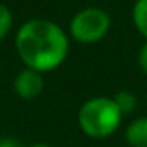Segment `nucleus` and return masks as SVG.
<instances>
[{
  "label": "nucleus",
  "mask_w": 147,
  "mask_h": 147,
  "mask_svg": "<svg viewBox=\"0 0 147 147\" xmlns=\"http://www.w3.org/2000/svg\"><path fill=\"white\" fill-rule=\"evenodd\" d=\"M14 47L24 67L49 73L64 64L69 54V35L50 19H28L16 33Z\"/></svg>",
  "instance_id": "nucleus-1"
},
{
  "label": "nucleus",
  "mask_w": 147,
  "mask_h": 147,
  "mask_svg": "<svg viewBox=\"0 0 147 147\" xmlns=\"http://www.w3.org/2000/svg\"><path fill=\"white\" fill-rule=\"evenodd\" d=\"M123 114L113 97H92L78 109V126L90 138H107L121 125Z\"/></svg>",
  "instance_id": "nucleus-2"
},
{
  "label": "nucleus",
  "mask_w": 147,
  "mask_h": 147,
  "mask_svg": "<svg viewBox=\"0 0 147 147\" xmlns=\"http://www.w3.org/2000/svg\"><path fill=\"white\" fill-rule=\"evenodd\" d=\"M111 30V16L95 5L83 7L69 21V36L83 45L97 43L107 36Z\"/></svg>",
  "instance_id": "nucleus-3"
},
{
  "label": "nucleus",
  "mask_w": 147,
  "mask_h": 147,
  "mask_svg": "<svg viewBox=\"0 0 147 147\" xmlns=\"http://www.w3.org/2000/svg\"><path fill=\"white\" fill-rule=\"evenodd\" d=\"M45 88V80L43 75L35 69L24 67L21 69L16 78H14V92L19 99L23 100H31L36 99Z\"/></svg>",
  "instance_id": "nucleus-4"
},
{
  "label": "nucleus",
  "mask_w": 147,
  "mask_h": 147,
  "mask_svg": "<svg viewBox=\"0 0 147 147\" xmlns=\"http://www.w3.org/2000/svg\"><path fill=\"white\" fill-rule=\"evenodd\" d=\"M125 140L130 147H147V116H140L126 126Z\"/></svg>",
  "instance_id": "nucleus-5"
},
{
  "label": "nucleus",
  "mask_w": 147,
  "mask_h": 147,
  "mask_svg": "<svg viewBox=\"0 0 147 147\" xmlns=\"http://www.w3.org/2000/svg\"><path fill=\"white\" fill-rule=\"evenodd\" d=\"M131 19L137 31L147 40V0H135L131 9Z\"/></svg>",
  "instance_id": "nucleus-6"
},
{
  "label": "nucleus",
  "mask_w": 147,
  "mask_h": 147,
  "mask_svg": "<svg viewBox=\"0 0 147 147\" xmlns=\"http://www.w3.org/2000/svg\"><path fill=\"white\" fill-rule=\"evenodd\" d=\"M113 99H114V102H116V106L119 107V111H121L123 116L130 114V113L135 111V107H137V97H135L130 90H121V92H118Z\"/></svg>",
  "instance_id": "nucleus-7"
},
{
  "label": "nucleus",
  "mask_w": 147,
  "mask_h": 147,
  "mask_svg": "<svg viewBox=\"0 0 147 147\" xmlns=\"http://www.w3.org/2000/svg\"><path fill=\"white\" fill-rule=\"evenodd\" d=\"M12 24H14L12 11L5 4H0V42L7 38V35L12 30Z\"/></svg>",
  "instance_id": "nucleus-8"
},
{
  "label": "nucleus",
  "mask_w": 147,
  "mask_h": 147,
  "mask_svg": "<svg viewBox=\"0 0 147 147\" xmlns=\"http://www.w3.org/2000/svg\"><path fill=\"white\" fill-rule=\"evenodd\" d=\"M137 61H138V67L142 69V73H144V75H147V40H145V43L140 47Z\"/></svg>",
  "instance_id": "nucleus-9"
},
{
  "label": "nucleus",
  "mask_w": 147,
  "mask_h": 147,
  "mask_svg": "<svg viewBox=\"0 0 147 147\" xmlns=\"http://www.w3.org/2000/svg\"><path fill=\"white\" fill-rule=\"evenodd\" d=\"M0 147H26V145L16 137H2L0 138Z\"/></svg>",
  "instance_id": "nucleus-10"
},
{
  "label": "nucleus",
  "mask_w": 147,
  "mask_h": 147,
  "mask_svg": "<svg viewBox=\"0 0 147 147\" xmlns=\"http://www.w3.org/2000/svg\"><path fill=\"white\" fill-rule=\"evenodd\" d=\"M28 147H52L50 144H45V142H36V144H31Z\"/></svg>",
  "instance_id": "nucleus-11"
}]
</instances>
